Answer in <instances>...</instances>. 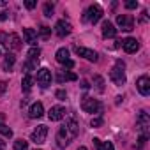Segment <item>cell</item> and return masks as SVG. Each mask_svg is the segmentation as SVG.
<instances>
[{
  "label": "cell",
  "instance_id": "6da1fadb",
  "mask_svg": "<svg viewBox=\"0 0 150 150\" xmlns=\"http://www.w3.org/2000/svg\"><path fill=\"white\" fill-rule=\"evenodd\" d=\"M78 132H80V127H78V124H76V120L74 118H69L62 127H60V131H58V134H57V141H58V146L60 148H64V146H67L74 138L78 136Z\"/></svg>",
  "mask_w": 150,
  "mask_h": 150
},
{
  "label": "cell",
  "instance_id": "7a4b0ae2",
  "mask_svg": "<svg viewBox=\"0 0 150 150\" xmlns=\"http://www.w3.org/2000/svg\"><path fill=\"white\" fill-rule=\"evenodd\" d=\"M124 69H125V64L122 62V60H117V65L111 69V72H110V80L117 85V87H122L124 83H125V72H124Z\"/></svg>",
  "mask_w": 150,
  "mask_h": 150
},
{
  "label": "cell",
  "instance_id": "3957f363",
  "mask_svg": "<svg viewBox=\"0 0 150 150\" xmlns=\"http://www.w3.org/2000/svg\"><path fill=\"white\" fill-rule=\"evenodd\" d=\"M101 18H103V7H101L99 4L90 6V7L85 11V14H83V20L88 21V23H97Z\"/></svg>",
  "mask_w": 150,
  "mask_h": 150
},
{
  "label": "cell",
  "instance_id": "277c9868",
  "mask_svg": "<svg viewBox=\"0 0 150 150\" xmlns=\"http://www.w3.org/2000/svg\"><path fill=\"white\" fill-rule=\"evenodd\" d=\"M81 110H83V111H87V113H99V111L103 110V104H101L97 99L85 96V97H83V101H81Z\"/></svg>",
  "mask_w": 150,
  "mask_h": 150
},
{
  "label": "cell",
  "instance_id": "5b68a950",
  "mask_svg": "<svg viewBox=\"0 0 150 150\" xmlns=\"http://www.w3.org/2000/svg\"><path fill=\"white\" fill-rule=\"evenodd\" d=\"M136 127L139 129L141 136H146L148 138V127H150V117L146 111H139L138 113V118H136Z\"/></svg>",
  "mask_w": 150,
  "mask_h": 150
},
{
  "label": "cell",
  "instance_id": "8992f818",
  "mask_svg": "<svg viewBox=\"0 0 150 150\" xmlns=\"http://www.w3.org/2000/svg\"><path fill=\"white\" fill-rule=\"evenodd\" d=\"M51 80H53V76H51V71H50V69L42 67V69L37 71V85H39L41 88L50 87V85H51Z\"/></svg>",
  "mask_w": 150,
  "mask_h": 150
},
{
  "label": "cell",
  "instance_id": "52a82bcc",
  "mask_svg": "<svg viewBox=\"0 0 150 150\" xmlns=\"http://www.w3.org/2000/svg\"><path fill=\"white\" fill-rule=\"evenodd\" d=\"M46 136H48V127L46 125H37L32 134H30V139L35 143V145H42L46 141Z\"/></svg>",
  "mask_w": 150,
  "mask_h": 150
},
{
  "label": "cell",
  "instance_id": "ba28073f",
  "mask_svg": "<svg viewBox=\"0 0 150 150\" xmlns=\"http://www.w3.org/2000/svg\"><path fill=\"white\" fill-rule=\"evenodd\" d=\"M117 25H118L122 30L131 32V30L134 28V18H132L131 14H118V16H117Z\"/></svg>",
  "mask_w": 150,
  "mask_h": 150
},
{
  "label": "cell",
  "instance_id": "9c48e42d",
  "mask_svg": "<svg viewBox=\"0 0 150 150\" xmlns=\"http://www.w3.org/2000/svg\"><path fill=\"white\" fill-rule=\"evenodd\" d=\"M74 51H76L80 57L87 58L88 62H97V60H99V55H97L94 50H88V48H80V46H76V48H74Z\"/></svg>",
  "mask_w": 150,
  "mask_h": 150
},
{
  "label": "cell",
  "instance_id": "30bf717a",
  "mask_svg": "<svg viewBox=\"0 0 150 150\" xmlns=\"http://www.w3.org/2000/svg\"><path fill=\"white\" fill-rule=\"evenodd\" d=\"M71 30H72V27H71V23L65 21V20H60V21H57V25H55V32H57L58 37H65V35H69Z\"/></svg>",
  "mask_w": 150,
  "mask_h": 150
},
{
  "label": "cell",
  "instance_id": "8fae6325",
  "mask_svg": "<svg viewBox=\"0 0 150 150\" xmlns=\"http://www.w3.org/2000/svg\"><path fill=\"white\" fill-rule=\"evenodd\" d=\"M136 88H138V92L141 94V96H148L150 94V78L148 76H141V78H138V81H136Z\"/></svg>",
  "mask_w": 150,
  "mask_h": 150
},
{
  "label": "cell",
  "instance_id": "7c38bea8",
  "mask_svg": "<svg viewBox=\"0 0 150 150\" xmlns=\"http://www.w3.org/2000/svg\"><path fill=\"white\" fill-rule=\"evenodd\" d=\"M65 117V108H62V106H53L50 111H48V118L51 120V122H58V120H62Z\"/></svg>",
  "mask_w": 150,
  "mask_h": 150
},
{
  "label": "cell",
  "instance_id": "4fadbf2b",
  "mask_svg": "<svg viewBox=\"0 0 150 150\" xmlns=\"http://www.w3.org/2000/svg\"><path fill=\"white\" fill-rule=\"evenodd\" d=\"M122 46H124V50H125L127 53H136V51L139 50V42H138L134 37L124 39V41H122Z\"/></svg>",
  "mask_w": 150,
  "mask_h": 150
},
{
  "label": "cell",
  "instance_id": "5bb4252c",
  "mask_svg": "<svg viewBox=\"0 0 150 150\" xmlns=\"http://www.w3.org/2000/svg\"><path fill=\"white\" fill-rule=\"evenodd\" d=\"M42 115H44L42 104H41V103H34V104L30 106V110H28V117H30V118H41Z\"/></svg>",
  "mask_w": 150,
  "mask_h": 150
},
{
  "label": "cell",
  "instance_id": "9a60e30c",
  "mask_svg": "<svg viewBox=\"0 0 150 150\" xmlns=\"http://www.w3.org/2000/svg\"><path fill=\"white\" fill-rule=\"evenodd\" d=\"M23 35H25V41H27L30 46L35 48V44H37V32H35L34 28H25V30H23Z\"/></svg>",
  "mask_w": 150,
  "mask_h": 150
},
{
  "label": "cell",
  "instance_id": "2e32d148",
  "mask_svg": "<svg viewBox=\"0 0 150 150\" xmlns=\"http://www.w3.org/2000/svg\"><path fill=\"white\" fill-rule=\"evenodd\" d=\"M117 35V28L113 27V23H110V21H104L103 23V37H115Z\"/></svg>",
  "mask_w": 150,
  "mask_h": 150
},
{
  "label": "cell",
  "instance_id": "e0dca14e",
  "mask_svg": "<svg viewBox=\"0 0 150 150\" xmlns=\"http://www.w3.org/2000/svg\"><path fill=\"white\" fill-rule=\"evenodd\" d=\"M7 48H13L14 51L21 48V39H20L18 34H11V35L7 37Z\"/></svg>",
  "mask_w": 150,
  "mask_h": 150
},
{
  "label": "cell",
  "instance_id": "ac0fdd59",
  "mask_svg": "<svg viewBox=\"0 0 150 150\" xmlns=\"http://www.w3.org/2000/svg\"><path fill=\"white\" fill-rule=\"evenodd\" d=\"M78 76L74 72H65V71H60L58 74H57V81L58 83H64V81H74Z\"/></svg>",
  "mask_w": 150,
  "mask_h": 150
},
{
  "label": "cell",
  "instance_id": "d6986e66",
  "mask_svg": "<svg viewBox=\"0 0 150 150\" xmlns=\"http://www.w3.org/2000/svg\"><path fill=\"white\" fill-rule=\"evenodd\" d=\"M55 58H57V62L58 64H65V62H69L71 58H69V50H65V48H60L57 53H55Z\"/></svg>",
  "mask_w": 150,
  "mask_h": 150
},
{
  "label": "cell",
  "instance_id": "ffe728a7",
  "mask_svg": "<svg viewBox=\"0 0 150 150\" xmlns=\"http://www.w3.org/2000/svg\"><path fill=\"white\" fill-rule=\"evenodd\" d=\"M94 145L97 146V150H115L111 141H101L99 138H94Z\"/></svg>",
  "mask_w": 150,
  "mask_h": 150
},
{
  "label": "cell",
  "instance_id": "44dd1931",
  "mask_svg": "<svg viewBox=\"0 0 150 150\" xmlns=\"http://www.w3.org/2000/svg\"><path fill=\"white\" fill-rule=\"evenodd\" d=\"M14 62H16V57H14L13 53H7V55H6V58H4V64H2L4 71H11V69H13V65H14Z\"/></svg>",
  "mask_w": 150,
  "mask_h": 150
},
{
  "label": "cell",
  "instance_id": "7402d4cb",
  "mask_svg": "<svg viewBox=\"0 0 150 150\" xmlns=\"http://www.w3.org/2000/svg\"><path fill=\"white\" fill-rule=\"evenodd\" d=\"M32 85H34V78L30 76V74H25V78H23V81H21V88H23L25 92H28V90L32 88Z\"/></svg>",
  "mask_w": 150,
  "mask_h": 150
},
{
  "label": "cell",
  "instance_id": "603a6c76",
  "mask_svg": "<svg viewBox=\"0 0 150 150\" xmlns=\"http://www.w3.org/2000/svg\"><path fill=\"white\" fill-rule=\"evenodd\" d=\"M39 55H41V50H39V48H32V50L28 51V60L39 62Z\"/></svg>",
  "mask_w": 150,
  "mask_h": 150
},
{
  "label": "cell",
  "instance_id": "cb8c5ba5",
  "mask_svg": "<svg viewBox=\"0 0 150 150\" xmlns=\"http://www.w3.org/2000/svg\"><path fill=\"white\" fill-rule=\"evenodd\" d=\"M14 150H28V141H25V139H16V141H14Z\"/></svg>",
  "mask_w": 150,
  "mask_h": 150
},
{
  "label": "cell",
  "instance_id": "d4e9b609",
  "mask_svg": "<svg viewBox=\"0 0 150 150\" xmlns=\"http://www.w3.org/2000/svg\"><path fill=\"white\" fill-rule=\"evenodd\" d=\"M0 134H4L6 138H13V131H11L4 122H0Z\"/></svg>",
  "mask_w": 150,
  "mask_h": 150
},
{
  "label": "cell",
  "instance_id": "484cf974",
  "mask_svg": "<svg viewBox=\"0 0 150 150\" xmlns=\"http://www.w3.org/2000/svg\"><path fill=\"white\" fill-rule=\"evenodd\" d=\"M94 83H96V87H97L99 92H104V80H103L101 76H96V78H94Z\"/></svg>",
  "mask_w": 150,
  "mask_h": 150
},
{
  "label": "cell",
  "instance_id": "4316f807",
  "mask_svg": "<svg viewBox=\"0 0 150 150\" xmlns=\"http://www.w3.org/2000/svg\"><path fill=\"white\" fill-rule=\"evenodd\" d=\"M44 16L46 18H51L53 16V4H44Z\"/></svg>",
  "mask_w": 150,
  "mask_h": 150
},
{
  "label": "cell",
  "instance_id": "83f0119b",
  "mask_svg": "<svg viewBox=\"0 0 150 150\" xmlns=\"http://www.w3.org/2000/svg\"><path fill=\"white\" fill-rule=\"evenodd\" d=\"M35 67H37V62H32V60H28V62H27V64L23 65V71H25V72L28 74V72H30L32 69H35Z\"/></svg>",
  "mask_w": 150,
  "mask_h": 150
},
{
  "label": "cell",
  "instance_id": "f1b7e54d",
  "mask_svg": "<svg viewBox=\"0 0 150 150\" xmlns=\"http://www.w3.org/2000/svg\"><path fill=\"white\" fill-rule=\"evenodd\" d=\"M39 32H41V35H42L44 39H48V37H50V32H51V30H50V27H46V25H42Z\"/></svg>",
  "mask_w": 150,
  "mask_h": 150
},
{
  "label": "cell",
  "instance_id": "f546056e",
  "mask_svg": "<svg viewBox=\"0 0 150 150\" xmlns=\"http://www.w3.org/2000/svg\"><path fill=\"white\" fill-rule=\"evenodd\" d=\"M55 97H57L58 101H65L67 94H65V90H57V92H55Z\"/></svg>",
  "mask_w": 150,
  "mask_h": 150
},
{
  "label": "cell",
  "instance_id": "4dcf8cb0",
  "mask_svg": "<svg viewBox=\"0 0 150 150\" xmlns=\"http://www.w3.org/2000/svg\"><path fill=\"white\" fill-rule=\"evenodd\" d=\"M90 125H92V127H101V125H103V118H101V117H97V118H92Z\"/></svg>",
  "mask_w": 150,
  "mask_h": 150
},
{
  "label": "cell",
  "instance_id": "1f68e13d",
  "mask_svg": "<svg viewBox=\"0 0 150 150\" xmlns=\"http://www.w3.org/2000/svg\"><path fill=\"white\" fill-rule=\"evenodd\" d=\"M125 7L127 9H136L138 7V2H136V0H129V2H125Z\"/></svg>",
  "mask_w": 150,
  "mask_h": 150
},
{
  "label": "cell",
  "instance_id": "d6a6232c",
  "mask_svg": "<svg viewBox=\"0 0 150 150\" xmlns=\"http://www.w3.org/2000/svg\"><path fill=\"white\" fill-rule=\"evenodd\" d=\"M35 6H37L35 0H27V2H25V7H27V9H34Z\"/></svg>",
  "mask_w": 150,
  "mask_h": 150
},
{
  "label": "cell",
  "instance_id": "836d02e7",
  "mask_svg": "<svg viewBox=\"0 0 150 150\" xmlns=\"http://www.w3.org/2000/svg\"><path fill=\"white\" fill-rule=\"evenodd\" d=\"M6 88H7V81H0V96L6 92Z\"/></svg>",
  "mask_w": 150,
  "mask_h": 150
},
{
  "label": "cell",
  "instance_id": "e575fe53",
  "mask_svg": "<svg viewBox=\"0 0 150 150\" xmlns=\"http://www.w3.org/2000/svg\"><path fill=\"white\" fill-rule=\"evenodd\" d=\"M0 42H2L4 46H7V35L6 34H0Z\"/></svg>",
  "mask_w": 150,
  "mask_h": 150
},
{
  "label": "cell",
  "instance_id": "d590c367",
  "mask_svg": "<svg viewBox=\"0 0 150 150\" xmlns=\"http://www.w3.org/2000/svg\"><path fill=\"white\" fill-rule=\"evenodd\" d=\"M64 67H65V69H72V67H74V62H72V60H69V62H65V64H64Z\"/></svg>",
  "mask_w": 150,
  "mask_h": 150
},
{
  "label": "cell",
  "instance_id": "8d00e7d4",
  "mask_svg": "<svg viewBox=\"0 0 150 150\" xmlns=\"http://www.w3.org/2000/svg\"><path fill=\"white\" fill-rule=\"evenodd\" d=\"M0 20H7V13L6 11H0Z\"/></svg>",
  "mask_w": 150,
  "mask_h": 150
},
{
  "label": "cell",
  "instance_id": "74e56055",
  "mask_svg": "<svg viewBox=\"0 0 150 150\" xmlns=\"http://www.w3.org/2000/svg\"><path fill=\"white\" fill-rule=\"evenodd\" d=\"M0 150H6V143H4L2 138H0Z\"/></svg>",
  "mask_w": 150,
  "mask_h": 150
},
{
  "label": "cell",
  "instance_id": "f35d334b",
  "mask_svg": "<svg viewBox=\"0 0 150 150\" xmlns=\"http://www.w3.org/2000/svg\"><path fill=\"white\" fill-rule=\"evenodd\" d=\"M81 87H83V88H88V87H90V85H88V83H87V81H81Z\"/></svg>",
  "mask_w": 150,
  "mask_h": 150
},
{
  "label": "cell",
  "instance_id": "ab89813d",
  "mask_svg": "<svg viewBox=\"0 0 150 150\" xmlns=\"http://www.w3.org/2000/svg\"><path fill=\"white\" fill-rule=\"evenodd\" d=\"M78 150H88V148H87V146H80Z\"/></svg>",
  "mask_w": 150,
  "mask_h": 150
},
{
  "label": "cell",
  "instance_id": "60d3db41",
  "mask_svg": "<svg viewBox=\"0 0 150 150\" xmlns=\"http://www.w3.org/2000/svg\"><path fill=\"white\" fill-rule=\"evenodd\" d=\"M0 55H2V50H0Z\"/></svg>",
  "mask_w": 150,
  "mask_h": 150
}]
</instances>
